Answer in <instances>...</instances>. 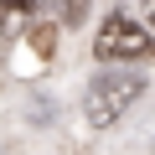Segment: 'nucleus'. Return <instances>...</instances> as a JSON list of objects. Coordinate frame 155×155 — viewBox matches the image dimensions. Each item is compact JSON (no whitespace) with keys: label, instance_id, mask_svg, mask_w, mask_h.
<instances>
[{"label":"nucleus","instance_id":"obj_1","mask_svg":"<svg viewBox=\"0 0 155 155\" xmlns=\"http://www.w3.org/2000/svg\"><path fill=\"white\" fill-rule=\"evenodd\" d=\"M140 93H145V78H134V72H98L88 83V93H83V114H88L93 129H109V124L124 119V109Z\"/></svg>","mask_w":155,"mask_h":155},{"label":"nucleus","instance_id":"obj_2","mask_svg":"<svg viewBox=\"0 0 155 155\" xmlns=\"http://www.w3.org/2000/svg\"><path fill=\"white\" fill-rule=\"evenodd\" d=\"M155 41H150V31L134 21V16H109L104 26H98V36H93V57L98 62H129V57H145Z\"/></svg>","mask_w":155,"mask_h":155},{"label":"nucleus","instance_id":"obj_3","mask_svg":"<svg viewBox=\"0 0 155 155\" xmlns=\"http://www.w3.org/2000/svg\"><path fill=\"white\" fill-rule=\"evenodd\" d=\"M31 47H36L41 57H52V52H57V26H52V21H41V26H31Z\"/></svg>","mask_w":155,"mask_h":155},{"label":"nucleus","instance_id":"obj_4","mask_svg":"<svg viewBox=\"0 0 155 155\" xmlns=\"http://www.w3.org/2000/svg\"><path fill=\"white\" fill-rule=\"evenodd\" d=\"M36 0H0V16H21V11H31Z\"/></svg>","mask_w":155,"mask_h":155},{"label":"nucleus","instance_id":"obj_5","mask_svg":"<svg viewBox=\"0 0 155 155\" xmlns=\"http://www.w3.org/2000/svg\"><path fill=\"white\" fill-rule=\"evenodd\" d=\"M83 11H88V0H62V16H67V21H78Z\"/></svg>","mask_w":155,"mask_h":155},{"label":"nucleus","instance_id":"obj_6","mask_svg":"<svg viewBox=\"0 0 155 155\" xmlns=\"http://www.w3.org/2000/svg\"><path fill=\"white\" fill-rule=\"evenodd\" d=\"M140 26H145V31L155 36V0H145V16H140Z\"/></svg>","mask_w":155,"mask_h":155}]
</instances>
